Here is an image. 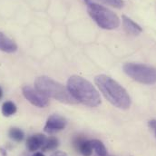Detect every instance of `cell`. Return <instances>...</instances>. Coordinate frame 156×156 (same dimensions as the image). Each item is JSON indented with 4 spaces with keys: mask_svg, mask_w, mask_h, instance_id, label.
<instances>
[{
    "mask_svg": "<svg viewBox=\"0 0 156 156\" xmlns=\"http://www.w3.org/2000/svg\"><path fill=\"white\" fill-rule=\"evenodd\" d=\"M94 82L104 96L115 107L126 110L131 106V97L126 90L112 77L105 75L97 76Z\"/></svg>",
    "mask_w": 156,
    "mask_h": 156,
    "instance_id": "cell-1",
    "label": "cell"
},
{
    "mask_svg": "<svg viewBox=\"0 0 156 156\" xmlns=\"http://www.w3.org/2000/svg\"><path fill=\"white\" fill-rule=\"evenodd\" d=\"M67 90L73 98L84 105L96 107L101 104L99 93L94 86L86 79L72 76L67 80Z\"/></svg>",
    "mask_w": 156,
    "mask_h": 156,
    "instance_id": "cell-2",
    "label": "cell"
},
{
    "mask_svg": "<svg viewBox=\"0 0 156 156\" xmlns=\"http://www.w3.org/2000/svg\"><path fill=\"white\" fill-rule=\"evenodd\" d=\"M35 88L46 97L55 99L61 103L68 105L77 103L68 92L67 87H65L63 84L52 78L47 76L37 77L35 81Z\"/></svg>",
    "mask_w": 156,
    "mask_h": 156,
    "instance_id": "cell-3",
    "label": "cell"
},
{
    "mask_svg": "<svg viewBox=\"0 0 156 156\" xmlns=\"http://www.w3.org/2000/svg\"><path fill=\"white\" fill-rule=\"evenodd\" d=\"M88 13L95 23L103 29L112 30L120 26V19L116 15L104 5L93 3L87 5Z\"/></svg>",
    "mask_w": 156,
    "mask_h": 156,
    "instance_id": "cell-4",
    "label": "cell"
},
{
    "mask_svg": "<svg viewBox=\"0 0 156 156\" xmlns=\"http://www.w3.org/2000/svg\"><path fill=\"white\" fill-rule=\"evenodd\" d=\"M124 73L134 81L144 84L156 83V68L135 63H127L123 66Z\"/></svg>",
    "mask_w": 156,
    "mask_h": 156,
    "instance_id": "cell-5",
    "label": "cell"
},
{
    "mask_svg": "<svg viewBox=\"0 0 156 156\" xmlns=\"http://www.w3.org/2000/svg\"><path fill=\"white\" fill-rule=\"evenodd\" d=\"M22 92H23L25 98L37 107L44 108V107L47 106L49 104L48 97L44 95L36 88L34 89L30 86H25V87H23Z\"/></svg>",
    "mask_w": 156,
    "mask_h": 156,
    "instance_id": "cell-6",
    "label": "cell"
},
{
    "mask_svg": "<svg viewBox=\"0 0 156 156\" xmlns=\"http://www.w3.org/2000/svg\"><path fill=\"white\" fill-rule=\"evenodd\" d=\"M66 124V122L64 117L58 115H53L50 117H48L44 130L46 133H55V132L65 129Z\"/></svg>",
    "mask_w": 156,
    "mask_h": 156,
    "instance_id": "cell-7",
    "label": "cell"
},
{
    "mask_svg": "<svg viewBox=\"0 0 156 156\" xmlns=\"http://www.w3.org/2000/svg\"><path fill=\"white\" fill-rule=\"evenodd\" d=\"M46 141V137L44 134H35L29 137L27 141V147L30 152L37 151L38 149H41L43 145L44 144Z\"/></svg>",
    "mask_w": 156,
    "mask_h": 156,
    "instance_id": "cell-8",
    "label": "cell"
},
{
    "mask_svg": "<svg viewBox=\"0 0 156 156\" xmlns=\"http://www.w3.org/2000/svg\"><path fill=\"white\" fill-rule=\"evenodd\" d=\"M122 21L123 28L128 34L133 35V36H138L143 32L142 27L138 24H136L134 21H133L131 18L127 17L126 16H122Z\"/></svg>",
    "mask_w": 156,
    "mask_h": 156,
    "instance_id": "cell-9",
    "label": "cell"
},
{
    "mask_svg": "<svg viewBox=\"0 0 156 156\" xmlns=\"http://www.w3.org/2000/svg\"><path fill=\"white\" fill-rule=\"evenodd\" d=\"M17 50L16 44L5 34L0 32V51L5 53H15Z\"/></svg>",
    "mask_w": 156,
    "mask_h": 156,
    "instance_id": "cell-10",
    "label": "cell"
},
{
    "mask_svg": "<svg viewBox=\"0 0 156 156\" xmlns=\"http://www.w3.org/2000/svg\"><path fill=\"white\" fill-rule=\"evenodd\" d=\"M91 144L93 149L95 151L97 156H106L107 155V151L106 148L105 146V144L99 141V140H92L91 141Z\"/></svg>",
    "mask_w": 156,
    "mask_h": 156,
    "instance_id": "cell-11",
    "label": "cell"
},
{
    "mask_svg": "<svg viewBox=\"0 0 156 156\" xmlns=\"http://www.w3.org/2000/svg\"><path fill=\"white\" fill-rule=\"evenodd\" d=\"M16 105L11 102V101H7L5 102L2 105V114L3 115L8 117L13 115L14 114H16Z\"/></svg>",
    "mask_w": 156,
    "mask_h": 156,
    "instance_id": "cell-12",
    "label": "cell"
},
{
    "mask_svg": "<svg viewBox=\"0 0 156 156\" xmlns=\"http://www.w3.org/2000/svg\"><path fill=\"white\" fill-rule=\"evenodd\" d=\"M77 149H79V151L81 152V154L83 156H91L92 153H93V147L91 144V141L83 140L79 144Z\"/></svg>",
    "mask_w": 156,
    "mask_h": 156,
    "instance_id": "cell-13",
    "label": "cell"
},
{
    "mask_svg": "<svg viewBox=\"0 0 156 156\" xmlns=\"http://www.w3.org/2000/svg\"><path fill=\"white\" fill-rule=\"evenodd\" d=\"M58 145H59V143H58V140L55 137H49V138H46V141H45L44 144L43 145V147L41 149L44 152L54 151L58 147Z\"/></svg>",
    "mask_w": 156,
    "mask_h": 156,
    "instance_id": "cell-14",
    "label": "cell"
},
{
    "mask_svg": "<svg viewBox=\"0 0 156 156\" xmlns=\"http://www.w3.org/2000/svg\"><path fill=\"white\" fill-rule=\"evenodd\" d=\"M9 136L11 139L15 140L16 142H21L24 139L25 134L24 132L18 128H11L9 130Z\"/></svg>",
    "mask_w": 156,
    "mask_h": 156,
    "instance_id": "cell-15",
    "label": "cell"
},
{
    "mask_svg": "<svg viewBox=\"0 0 156 156\" xmlns=\"http://www.w3.org/2000/svg\"><path fill=\"white\" fill-rule=\"evenodd\" d=\"M99 1L103 2L105 5H111L113 7H115V8H121L124 5L123 0H99Z\"/></svg>",
    "mask_w": 156,
    "mask_h": 156,
    "instance_id": "cell-16",
    "label": "cell"
},
{
    "mask_svg": "<svg viewBox=\"0 0 156 156\" xmlns=\"http://www.w3.org/2000/svg\"><path fill=\"white\" fill-rule=\"evenodd\" d=\"M51 156H68L66 153L61 152V151H55Z\"/></svg>",
    "mask_w": 156,
    "mask_h": 156,
    "instance_id": "cell-17",
    "label": "cell"
},
{
    "mask_svg": "<svg viewBox=\"0 0 156 156\" xmlns=\"http://www.w3.org/2000/svg\"><path fill=\"white\" fill-rule=\"evenodd\" d=\"M33 156H44L42 153H35V154Z\"/></svg>",
    "mask_w": 156,
    "mask_h": 156,
    "instance_id": "cell-18",
    "label": "cell"
},
{
    "mask_svg": "<svg viewBox=\"0 0 156 156\" xmlns=\"http://www.w3.org/2000/svg\"><path fill=\"white\" fill-rule=\"evenodd\" d=\"M152 130H153V131L154 132V134H155V136H156V126H155V127H154V128H153Z\"/></svg>",
    "mask_w": 156,
    "mask_h": 156,
    "instance_id": "cell-19",
    "label": "cell"
},
{
    "mask_svg": "<svg viewBox=\"0 0 156 156\" xmlns=\"http://www.w3.org/2000/svg\"><path fill=\"white\" fill-rule=\"evenodd\" d=\"M2 94H3V93H2V89L0 88V98L2 97Z\"/></svg>",
    "mask_w": 156,
    "mask_h": 156,
    "instance_id": "cell-20",
    "label": "cell"
},
{
    "mask_svg": "<svg viewBox=\"0 0 156 156\" xmlns=\"http://www.w3.org/2000/svg\"><path fill=\"white\" fill-rule=\"evenodd\" d=\"M106 156H108V155H106Z\"/></svg>",
    "mask_w": 156,
    "mask_h": 156,
    "instance_id": "cell-21",
    "label": "cell"
}]
</instances>
